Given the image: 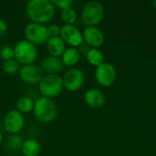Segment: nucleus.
Masks as SVG:
<instances>
[{"mask_svg": "<svg viewBox=\"0 0 156 156\" xmlns=\"http://www.w3.org/2000/svg\"><path fill=\"white\" fill-rule=\"evenodd\" d=\"M0 56L1 58L4 59V61L5 60H10L15 58V52H14V48L10 47V46H4L1 49H0Z\"/></svg>", "mask_w": 156, "mask_h": 156, "instance_id": "5701e85b", "label": "nucleus"}, {"mask_svg": "<svg viewBox=\"0 0 156 156\" xmlns=\"http://www.w3.org/2000/svg\"><path fill=\"white\" fill-rule=\"evenodd\" d=\"M24 35L26 40L32 43L33 45L41 46L48 40L49 37L48 34V27L38 23H29L24 29Z\"/></svg>", "mask_w": 156, "mask_h": 156, "instance_id": "423d86ee", "label": "nucleus"}, {"mask_svg": "<svg viewBox=\"0 0 156 156\" xmlns=\"http://www.w3.org/2000/svg\"><path fill=\"white\" fill-rule=\"evenodd\" d=\"M83 40L91 48H98L104 42L103 33L97 27H86L82 32Z\"/></svg>", "mask_w": 156, "mask_h": 156, "instance_id": "f8f14e48", "label": "nucleus"}, {"mask_svg": "<svg viewBox=\"0 0 156 156\" xmlns=\"http://www.w3.org/2000/svg\"><path fill=\"white\" fill-rule=\"evenodd\" d=\"M63 89V80L58 74L45 75L38 83V90L42 97L49 99L58 96Z\"/></svg>", "mask_w": 156, "mask_h": 156, "instance_id": "7ed1b4c3", "label": "nucleus"}, {"mask_svg": "<svg viewBox=\"0 0 156 156\" xmlns=\"http://www.w3.org/2000/svg\"><path fill=\"white\" fill-rule=\"evenodd\" d=\"M84 101L88 106L93 109L101 108L105 103V96L102 91L97 89H90L85 92Z\"/></svg>", "mask_w": 156, "mask_h": 156, "instance_id": "4468645a", "label": "nucleus"}, {"mask_svg": "<svg viewBox=\"0 0 156 156\" xmlns=\"http://www.w3.org/2000/svg\"><path fill=\"white\" fill-rule=\"evenodd\" d=\"M3 124L5 130L10 134H18L25 125V118L16 110L7 112L4 117Z\"/></svg>", "mask_w": 156, "mask_h": 156, "instance_id": "6e6552de", "label": "nucleus"}, {"mask_svg": "<svg viewBox=\"0 0 156 156\" xmlns=\"http://www.w3.org/2000/svg\"><path fill=\"white\" fill-rule=\"evenodd\" d=\"M60 18L64 25H74L77 20V13L75 9L69 7L60 11Z\"/></svg>", "mask_w": 156, "mask_h": 156, "instance_id": "412c9836", "label": "nucleus"}, {"mask_svg": "<svg viewBox=\"0 0 156 156\" xmlns=\"http://www.w3.org/2000/svg\"><path fill=\"white\" fill-rule=\"evenodd\" d=\"M33 114L38 122L48 123L57 118L58 108L52 99L41 96L35 101Z\"/></svg>", "mask_w": 156, "mask_h": 156, "instance_id": "f03ea898", "label": "nucleus"}, {"mask_svg": "<svg viewBox=\"0 0 156 156\" xmlns=\"http://www.w3.org/2000/svg\"><path fill=\"white\" fill-rule=\"evenodd\" d=\"M40 69H42L43 73H47V75L49 74H58L61 72L64 69V64L62 63V60L60 58L52 57V56H47L45 57L39 65Z\"/></svg>", "mask_w": 156, "mask_h": 156, "instance_id": "ddd939ff", "label": "nucleus"}, {"mask_svg": "<svg viewBox=\"0 0 156 156\" xmlns=\"http://www.w3.org/2000/svg\"><path fill=\"white\" fill-rule=\"evenodd\" d=\"M46 47L49 56L57 57V58H60L64 53V51L67 49L66 43L63 41V39L60 37H49L46 43Z\"/></svg>", "mask_w": 156, "mask_h": 156, "instance_id": "2eb2a0df", "label": "nucleus"}, {"mask_svg": "<svg viewBox=\"0 0 156 156\" xmlns=\"http://www.w3.org/2000/svg\"><path fill=\"white\" fill-rule=\"evenodd\" d=\"M34 104H35V101L30 97H28V96L20 97L16 102V111H18L22 114L33 112Z\"/></svg>", "mask_w": 156, "mask_h": 156, "instance_id": "a211bd4d", "label": "nucleus"}, {"mask_svg": "<svg viewBox=\"0 0 156 156\" xmlns=\"http://www.w3.org/2000/svg\"><path fill=\"white\" fill-rule=\"evenodd\" d=\"M154 6H155V8H156V1H154Z\"/></svg>", "mask_w": 156, "mask_h": 156, "instance_id": "cd10ccee", "label": "nucleus"}, {"mask_svg": "<svg viewBox=\"0 0 156 156\" xmlns=\"http://www.w3.org/2000/svg\"><path fill=\"white\" fill-rule=\"evenodd\" d=\"M2 142H3V135H2V133H1V132H0V145H1V144H2Z\"/></svg>", "mask_w": 156, "mask_h": 156, "instance_id": "bb28decb", "label": "nucleus"}, {"mask_svg": "<svg viewBox=\"0 0 156 156\" xmlns=\"http://www.w3.org/2000/svg\"><path fill=\"white\" fill-rule=\"evenodd\" d=\"M15 59L23 66L34 64L37 58V48L26 39L19 40L14 46Z\"/></svg>", "mask_w": 156, "mask_h": 156, "instance_id": "20e7f679", "label": "nucleus"}, {"mask_svg": "<svg viewBox=\"0 0 156 156\" xmlns=\"http://www.w3.org/2000/svg\"><path fill=\"white\" fill-rule=\"evenodd\" d=\"M51 3L55 6V8H59L61 11L66 8L71 7L73 1H71V0H52Z\"/></svg>", "mask_w": 156, "mask_h": 156, "instance_id": "b1692460", "label": "nucleus"}, {"mask_svg": "<svg viewBox=\"0 0 156 156\" xmlns=\"http://www.w3.org/2000/svg\"><path fill=\"white\" fill-rule=\"evenodd\" d=\"M40 151V144L35 139H27L24 141L21 148V153L24 156H37Z\"/></svg>", "mask_w": 156, "mask_h": 156, "instance_id": "f3484780", "label": "nucleus"}, {"mask_svg": "<svg viewBox=\"0 0 156 156\" xmlns=\"http://www.w3.org/2000/svg\"><path fill=\"white\" fill-rule=\"evenodd\" d=\"M64 89L69 91H77L84 84V72L79 68H71L62 77Z\"/></svg>", "mask_w": 156, "mask_h": 156, "instance_id": "0eeeda50", "label": "nucleus"}, {"mask_svg": "<svg viewBox=\"0 0 156 156\" xmlns=\"http://www.w3.org/2000/svg\"><path fill=\"white\" fill-rule=\"evenodd\" d=\"M61 60L64 66L73 67L75 66L80 59V53L76 48H67L61 56Z\"/></svg>", "mask_w": 156, "mask_h": 156, "instance_id": "dca6fc26", "label": "nucleus"}, {"mask_svg": "<svg viewBox=\"0 0 156 156\" xmlns=\"http://www.w3.org/2000/svg\"><path fill=\"white\" fill-rule=\"evenodd\" d=\"M59 37L70 48H78L83 43V35L74 25H63Z\"/></svg>", "mask_w": 156, "mask_h": 156, "instance_id": "9d476101", "label": "nucleus"}, {"mask_svg": "<svg viewBox=\"0 0 156 156\" xmlns=\"http://www.w3.org/2000/svg\"><path fill=\"white\" fill-rule=\"evenodd\" d=\"M104 16L103 5L98 1L88 2L81 11V21L86 27H96Z\"/></svg>", "mask_w": 156, "mask_h": 156, "instance_id": "39448f33", "label": "nucleus"}, {"mask_svg": "<svg viewBox=\"0 0 156 156\" xmlns=\"http://www.w3.org/2000/svg\"><path fill=\"white\" fill-rule=\"evenodd\" d=\"M60 30L61 27L58 26V24H51L48 27V34L49 37H59L60 35Z\"/></svg>", "mask_w": 156, "mask_h": 156, "instance_id": "393cba45", "label": "nucleus"}, {"mask_svg": "<svg viewBox=\"0 0 156 156\" xmlns=\"http://www.w3.org/2000/svg\"><path fill=\"white\" fill-rule=\"evenodd\" d=\"M117 72L113 65L110 63H102L96 68L95 79L96 81L102 87L112 86L116 80Z\"/></svg>", "mask_w": 156, "mask_h": 156, "instance_id": "1a4fd4ad", "label": "nucleus"}, {"mask_svg": "<svg viewBox=\"0 0 156 156\" xmlns=\"http://www.w3.org/2000/svg\"><path fill=\"white\" fill-rule=\"evenodd\" d=\"M20 69V64L15 59L5 60L3 62V70L8 74V75H14L19 72Z\"/></svg>", "mask_w": 156, "mask_h": 156, "instance_id": "4be33fe9", "label": "nucleus"}, {"mask_svg": "<svg viewBox=\"0 0 156 156\" xmlns=\"http://www.w3.org/2000/svg\"><path fill=\"white\" fill-rule=\"evenodd\" d=\"M56 13V8L49 0H31L26 5V15L33 23L47 24Z\"/></svg>", "mask_w": 156, "mask_h": 156, "instance_id": "f257e3e1", "label": "nucleus"}, {"mask_svg": "<svg viewBox=\"0 0 156 156\" xmlns=\"http://www.w3.org/2000/svg\"><path fill=\"white\" fill-rule=\"evenodd\" d=\"M23 143H24V140H23V137L21 135L11 134L5 143V146H6V149L8 152L17 153L18 151H21Z\"/></svg>", "mask_w": 156, "mask_h": 156, "instance_id": "6ab92c4d", "label": "nucleus"}, {"mask_svg": "<svg viewBox=\"0 0 156 156\" xmlns=\"http://www.w3.org/2000/svg\"><path fill=\"white\" fill-rule=\"evenodd\" d=\"M7 32V24L2 18H0V37H4Z\"/></svg>", "mask_w": 156, "mask_h": 156, "instance_id": "a878e982", "label": "nucleus"}, {"mask_svg": "<svg viewBox=\"0 0 156 156\" xmlns=\"http://www.w3.org/2000/svg\"><path fill=\"white\" fill-rule=\"evenodd\" d=\"M88 62L96 68L104 63V56L99 48H90L86 54Z\"/></svg>", "mask_w": 156, "mask_h": 156, "instance_id": "aec40b11", "label": "nucleus"}, {"mask_svg": "<svg viewBox=\"0 0 156 156\" xmlns=\"http://www.w3.org/2000/svg\"><path fill=\"white\" fill-rule=\"evenodd\" d=\"M18 74H19L20 79L24 82L30 84V85L38 84L40 80H42V78L44 77L43 71L40 69V67L35 64L22 66L19 69Z\"/></svg>", "mask_w": 156, "mask_h": 156, "instance_id": "9b49d317", "label": "nucleus"}]
</instances>
